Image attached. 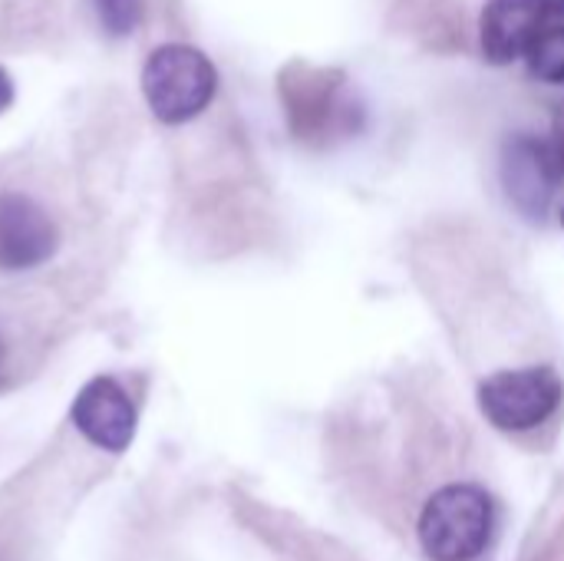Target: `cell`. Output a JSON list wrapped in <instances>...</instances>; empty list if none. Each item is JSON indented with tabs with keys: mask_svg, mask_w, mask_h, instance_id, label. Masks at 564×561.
Returning a JSON list of instances; mask_svg holds the SVG:
<instances>
[{
	"mask_svg": "<svg viewBox=\"0 0 564 561\" xmlns=\"http://www.w3.org/2000/svg\"><path fill=\"white\" fill-rule=\"evenodd\" d=\"M59 245L50 215L26 195L0 198V268L30 271L53 258Z\"/></svg>",
	"mask_w": 564,
	"mask_h": 561,
	"instance_id": "6",
	"label": "cell"
},
{
	"mask_svg": "<svg viewBox=\"0 0 564 561\" xmlns=\"http://www.w3.org/2000/svg\"><path fill=\"white\" fill-rule=\"evenodd\" d=\"M93 3L109 36H126L142 20V0H93Z\"/></svg>",
	"mask_w": 564,
	"mask_h": 561,
	"instance_id": "9",
	"label": "cell"
},
{
	"mask_svg": "<svg viewBox=\"0 0 564 561\" xmlns=\"http://www.w3.org/2000/svg\"><path fill=\"white\" fill-rule=\"evenodd\" d=\"M562 225H564V215H562Z\"/></svg>",
	"mask_w": 564,
	"mask_h": 561,
	"instance_id": "11",
	"label": "cell"
},
{
	"mask_svg": "<svg viewBox=\"0 0 564 561\" xmlns=\"http://www.w3.org/2000/svg\"><path fill=\"white\" fill-rule=\"evenodd\" d=\"M545 20H552L545 0H489L479 23L486 60L496 66L522 60Z\"/></svg>",
	"mask_w": 564,
	"mask_h": 561,
	"instance_id": "7",
	"label": "cell"
},
{
	"mask_svg": "<svg viewBox=\"0 0 564 561\" xmlns=\"http://www.w3.org/2000/svg\"><path fill=\"white\" fill-rule=\"evenodd\" d=\"M10 103H13V79H10V73L0 66V112H3Z\"/></svg>",
	"mask_w": 564,
	"mask_h": 561,
	"instance_id": "10",
	"label": "cell"
},
{
	"mask_svg": "<svg viewBox=\"0 0 564 561\" xmlns=\"http://www.w3.org/2000/svg\"><path fill=\"white\" fill-rule=\"evenodd\" d=\"M73 427L99 450L122 453L135 436V407L112 377L89 380L73 400Z\"/></svg>",
	"mask_w": 564,
	"mask_h": 561,
	"instance_id": "5",
	"label": "cell"
},
{
	"mask_svg": "<svg viewBox=\"0 0 564 561\" xmlns=\"http://www.w3.org/2000/svg\"><path fill=\"white\" fill-rule=\"evenodd\" d=\"M218 89L212 60L185 43H165L152 50L142 66V93L152 116L165 126L188 122L208 109Z\"/></svg>",
	"mask_w": 564,
	"mask_h": 561,
	"instance_id": "1",
	"label": "cell"
},
{
	"mask_svg": "<svg viewBox=\"0 0 564 561\" xmlns=\"http://www.w3.org/2000/svg\"><path fill=\"white\" fill-rule=\"evenodd\" d=\"M562 179L564 172L549 139H535L529 132H519L506 142V149H502V185H506L509 202L522 215L542 222Z\"/></svg>",
	"mask_w": 564,
	"mask_h": 561,
	"instance_id": "4",
	"label": "cell"
},
{
	"mask_svg": "<svg viewBox=\"0 0 564 561\" xmlns=\"http://www.w3.org/2000/svg\"><path fill=\"white\" fill-rule=\"evenodd\" d=\"M529 73L545 83H564V20H545L542 30L525 46Z\"/></svg>",
	"mask_w": 564,
	"mask_h": 561,
	"instance_id": "8",
	"label": "cell"
},
{
	"mask_svg": "<svg viewBox=\"0 0 564 561\" xmlns=\"http://www.w3.org/2000/svg\"><path fill=\"white\" fill-rule=\"evenodd\" d=\"M562 403V380L552 367L499 370L479 387V407L506 433L542 427Z\"/></svg>",
	"mask_w": 564,
	"mask_h": 561,
	"instance_id": "3",
	"label": "cell"
},
{
	"mask_svg": "<svg viewBox=\"0 0 564 561\" xmlns=\"http://www.w3.org/2000/svg\"><path fill=\"white\" fill-rule=\"evenodd\" d=\"M489 536L492 499L479 486H446L420 516V546L433 561H473Z\"/></svg>",
	"mask_w": 564,
	"mask_h": 561,
	"instance_id": "2",
	"label": "cell"
}]
</instances>
